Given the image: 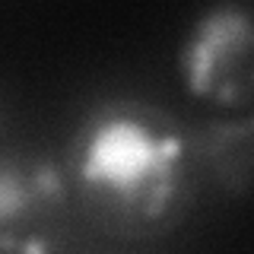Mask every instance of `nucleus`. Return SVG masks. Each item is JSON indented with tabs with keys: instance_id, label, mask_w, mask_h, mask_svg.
Segmentation results:
<instances>
[{
	"instance_id": "nucleus-1",
	"label": "nucleus",
	"mask_w": 254,
	"mask_h": 254,
	"mask_svg": "<svg viewBox=\"0 0 254 254\" xmlns=\"http://www.w3.org/2000/svg\"><path fill=\"white\" fill-rule=\"evenodd\" d=\"M190 156V143L165 111L118 99L92 108L76 127L67 175L102 229L146 235L175 219Z\"/></svg>"
},
{
	"instance_id": "nucleus-2",
	"label": "nucleus",
	"mask_w": 254,
	"mask_h": 254,
	"mask_svg": "<svg viewBox=\"0 0 254 254\" xmlns=\"http://www.w3.org/2000/svg\"><path fill=\"white\" fill-rule=\"evenodd\" d=\"M67 178L51 159L6 149L0 162V251L61 254L70 222Z\"/></svg>"
},
{
	"instance_id": "nucleus-3",
	"label": "nucleus",
	"mask_w": 254,
	"mask_h": 254,
	"mask_svg": "<svg viewBox=\"0 0 254 254\" xmlns=\"http://www.w3.org/2000/svg\"><path fill=\"white\" fill-rule=\"evenodd\" d=\"M188 92L216 105H245L254 99V10L216 3L188 29L178 51Z\"/></svg>"
},
{
	"instance_id": "nucleus-4",
	"label": "nucleus",
	"mask_w": 254,
	"mask_h": 254,
	"mask_svg": "<svg viewBox=\"0 0 254 254\" xmlns=\"http://www.w3.org/2000/svg\"><path fill=\"white\" fill-rule=\"evenodd\" d=\"M190 149L222 190H248L254 185V111L232 121L206 124Z\"/></svg>"
}]
</instances>
